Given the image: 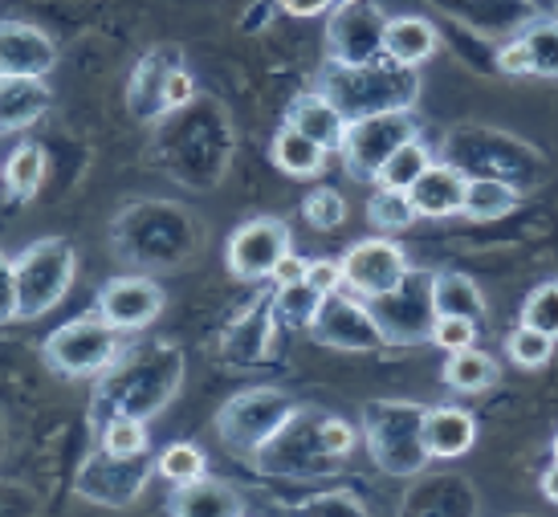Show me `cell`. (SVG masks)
<instances>
[{
	"label": "cell",
	"instance_id": "obj_1",
	"mask_svg": "<svg viewBox=\"0 0 558 517\" xmlns=\"http://www.w3.org/2000/svg\"><path fill=\"white\" fill-rule=\"evenodd\" d=\"M184 379V359L175 346H140V350H123L107 379L98 383L90 404L94 428H102L114 416H156L168 404L175 387Z\"/></svg>",
	"mask_w": 558,
	"mask_h": 517
},
{
	"label": "cell",
	"instance_id": "obj_2",
	"mask_svg": "<svg viewBox=\"0 0 558 517\" xmlns=\"http://www.w3.org/2000/svg\"><path fill=\"white\" fill-rule=\"evenodd\" d=\"M318 90L347 114V123H355L384 110H412L420 95V74L416 65H400L391 58L363 65L326 62L318 74Z\"/></svg>",
	"mask_w": 558,
	"mask_h": 517
},
{
	"label": "cell",
	"instance_id": "obj_3",
	"mask_svg": "<svg viewBox=\"0 0 558 517\" xmlns=\"http://www.w3.org/2000/svg\"><path fill=\"white\" fill-rule=\"evenodd\" d=\"M424 416L428 408L400 404V399L363 404V436H367L375 469H384L388 477H416L433 460L424 444Z\"/></svg>",
	"mask_w": 558,
	"mask_h": 517
},
{
	"label": "cell",
	"instance_id": "obj_4",
	"mask_svg": "<svg viewBox=\"0 0 558 517\" xmlns=\"http://www.w3.org/2000/svg\"><path fill=\"white\" fill-rule=\"evenodd\" d=\"M4 266L16 282V318L21 322H33V318L53 310L78 278L74 245L62 236L33 241L29 249H21V257H4Z\"/></svg>",
	"mask_w": 558,
	"mask_h": 517
},
{
	"label": "cell",
	"instance_id": "obj_5",
	"mask_svg": "<svg viewBox=\"0 0 558 517\" xmlns=\"http://www.w3.org/2000/svg\"><path fill=\"white\" fill-rule=\"evenodd\" d=\"M119 355H123V330L114 327V322H107L98 310L58 327L46 343H41L46 367L58 371L62 379L107 376Z\"/></svg>",
	"mask_w": 558,
	"mask_h": 517
},
{
	"label": "cell",
	"instance_id": "obj_6",
	"mask_svg": "<svg viewBox=\"0 0 558 517\" xmlns=\"http://www.w3.org/2000/svg\"><path fill=\"white\" fill-rule=\"evenodd\" d=\"M294 411L298 404L286 392H278V387H253V392L233 395L217 411V436L229 453L248 460V456H257L269 440L278 436Z\"/></svg>",
	"mask_w": 558,
	"mask_h": 517
},
{
	"label": "cell",
	"instance_id": "obj_7",
	"mask_svg": "<svg viewBox=\"0 0 558 517\" xmlns=\"http://www.w3.org/2000/svg\"><path fill=\"white\" fill-rule=\"evenodd\" d=\"M416 119L412 110H384V114H367V119H355L347 126V139H342V168L363 180V184H375L379 180V168L388 163L403 143L416 139Z\"/></svg>",
	"mask_w": 558,
	"mask_h": 517
},
{
	"label": "cell",
	"instance_id": "obj_8",
	"mask_svg": "<svg viewBox=\"0 0 558 517\" xmlns=\"http://www.w3.org/2000/svg\"><path fill=\"white\" fill-rule=\"evenodd\" d=\"M433 278H436L433 269H412L391 294L367 301L379 330H384V338H388V346L433 343V322H436Z\"/></svg>",
	"mask_w": 558,
	"mask_h": 517
},
{
	"label": "cell",
	"instance_id": "obj_9",
	"mask_svg": "<svg viewBox=\"0 0 558 517\" xmlns=\"http://www.w3.org/2000/svg\"><path fill=\"white\" fill-rule=\"evenodd\" d=\"M151 477H159V465L147 453L119 456V453H107V448L98 444V453H90L86 460H82L78 493L86 497V502L123 509V505H131L143 489H147Z\"/></svg>",
	"mask_w": 558,
	"mask_h": 517
},
{
	"label": "cell",
	"instance_id": "obj_10",
	"mask_svg": "<svg viewBox=\"0 0 558 517\" xmlns=\"http://www.w3.org/2000/svg\"><path fill=\"white\" fill-rule=\"evenodd\" d=\"M318 423H323V416L314 420V411L298 408L278 436L269 440L262 453L253 456V460H257V469H262V472H281V477H314V472H335L342 460L323 448V432H318Z\"/></svg>",
	"mask_w": 558,
	"mask_h": 517
},
{
	"label": "cell",
	"instance_id": "obj_11",
	"mask_svg": "<svg viewBox=\"0 0 558 517\" xmlns=\"http://www.w3.org/2000/svg\"><path fill=\"white\" fill-rule=\"evenodd\" d=\"M391 16L375 0H347L326 25V62L363 65L384 58V33Z\"/></svg>",
	"mask_w": 558,
	"mask_h": 517
},
{
	"label": "cell",
	"instance_id": "obj_12",
	"mask_svg": "<svg viewBox=\"0 0 558 517\" xmlns=\"http://www.w3.org/2000/svg\"><path fill=\"white\" fill-rule=\"evenodd\" d=\"M290 253V224L278 217H257L245 220L229 245H225V261L236 282H265L274 278L278 261Z\"/></svg>",
	"mask_w": 558,
	"mask_h": 517
},
{
	"label": "cell",
	"instance_id": "obj_13",
	"mask_svg": "<svg viewBox=\"0 0 558 517\" xmlns=\"http://www.w3.org/2000/svg\"><path fill=\"white\" fill-rule=\"evenodd\" d=\"M311 334L314 343L335 346V350H384L388 346L372 306L359 298V294L347 298L342 290L323 298V306H318V313H314L311 322Z\"/></svg>",
	"mask_w": 558,
	"mask_h": 517
},
{
	"label": "cell",
	"instance_id": "obj_14",
	"mask_svg": "<svg viewBox=\"0 0 558 517\" xmlns=\"http://www.w3.org/2000/svg\"><path fill=\"white\" fill-rule=\"evenodd\" d=\"M342 269H347V290L359 294L363 301L391 294V290L412 273L403 249L396 241H388L384 233L367 236V241H355V245L347 249V257H342Z\"/></svg>",
	"mask_w": 558,
	"mask_h": 517
},
{
	"label": "cell",
	"instance_id": "obj_15",
	"mask_svg": "<svg viewBox=\"0 0 558 517\" xmlns=\"http://www.w3.org/2000/svg\"><path fill=\"white\" fill-rule=\"evenodd\" d=\"M163 290H159L151 278H140V273H131V278H110L102 290H98V313L114 322V327L123 330V334H140L156 322L159 313H163Z\"/></svg>",
	"mask_w": 558,
	"mask_h": 517
},
{
	"label": "cell",
	"instance_id": "obj_16",
	"mask_svg": "<svg viewBox=\"0 0 558 517\" xmlns=\"http://www.w3.org/2000/svg\"><path fill=\"white\" fill-rule=\"evenodd\" d=\"M58 65V46L41 25L4 21L0 25V78H49Z\"/></svg>",
	"mask_w": 558,
	"mask_h": 517
},
{
	"label": "cell",
	"instance_id": "obj_17",
	"mask_svg": "<svg viewBox=\"0 0 558 517\" xmlns=\"http://www.w3.org/2000/svg\"><path fill=\"white\" fill-rule=\"evenodd\" d=\"M274 334H278V322H274L269 294H257V301L236 318L233 327L225 330L220 355L229 362H262L274 350Z\"/></svg>",
	"mask_w": 558,
	"mask_h": 517
},
{
	"label": "cell",
	"instance_id": "obj_18",
	"mask_svg": "<svg viewBox=\"0 0 558 517\" xmlns=\"http://www.w3.org/2000/svg\"><path fill=\"white\" fill-rule=\"evenodd\" d=\"M286 126H294L302 135H311L314 143H323L330 156H339L342 151V139H347V114H342L330 98L314 86L311 95H298L286 110Z\"/></svg>",
	"mask_w": 558,
	"mask_h": 517
},
{
	"label": "cell",
	"instance_id": "obj_19",
	"mask_svg": "<svg viewBox=\"0 0 558 517\" xmlns=\"http://www.w3.org/2000/svg\"><path fill=\"white\" fill-rule=\"evenodd\" d=\"M465 188L469 175L461 163H433L428 172L412 184V205H416L420 217H457L465 208Z\"/></svg>",
	"mask_w": 558,
	"mask_h": 517
},
{
	"label": "cell",
	"instance_id": "obj_20",
	"mask_svg": "<svg viewBox=\"0 0 558 517\" xmlns=\"http://www.w3.org/2000/svg\"><path fill=\"white\" fill-rule=\"evenodd\" d=\"M424 444H428L433 460L469 456L473 444H477V420H473V411L452 408V404L428 408V416H424Z\"/></svg>",
	"mask_w": 558,
	"mask_h": 517
},
{
	"label": "cell",
	"instance_id": "obj_21",
	"mask_svg": "<svg viewBox=\"0 0 558 517\" xmlns=\"http://www.w3.org/2000/svg\"><path fill=\"white\" fill-rule=\"evenodd\" d=\"M53 102L46 78H0V126L4 135L29 131Z\"/></svg>",
	"mask_w": 558,
	"mask_h": 517
},
{
	"label": "cell",
	"instance_id": "obj_22",
	"mask_svg": "<svg viewBox=\"0 0 558 517\" xmlns=\"http://www.w3.org/2000/svg\"><path fill=\"white\" fill-rule=\"evenodd\" d=\"M440 49V33L433 21L424 16H391L388 33H384V58L400 65H420L428 62Z\"/></svg>",
	"mask_w": 558,
	"mask_h": 517
},
{
	"label": "cell",
	"instance_id": "obj_23",
	"mask_svg": "<svg viewBox=\"0 0 558 517\" xmlns=\"http://www.w3.org/2000/svg\"><path fill=\"white\" fill-rule=\"evenodd\" d=\"M269 156H274V168L286 175H294V180H314V175L326 172V151L323 143H314L311 135H302L294 126H281L278 135H274V147H269Z\"/></svg>",
	"mask_w": 558,
	"mask_h": 517
},
{
	"label": "cell",
	"instance_id": "obj_24",
	"mask_svg": "<svg viewBox=\"0 0 558 517\" xmlns=\"http://www.w3.org/2000/svg\"><path fill=\"white\" fill-rule=\"evenodd\" d=\"M168 509L184 517H217V514H245V502L229 485H217V481L201 477V481L175 485Z\"/></svg>",
	"mask_w": 558,
	"mask_h": 517
},
{
	"label": "cell",
	"instance_id": "obj_25",
	"mask_svg": "<svg viewBox=\"0 0 558 517\" xmlns=\"http://www.w3.org/2000/svg\"><path fill=\"white\" fill-rule=\"evenodd\" d=\"M522 205V192L513 188L510 180H501V175H469V188H465V212L469 220H501L510 217L513 208Z\"/></svg>",
	"mask_w": 558,
	"mask_h": 517
},
{
	"label": "cell",
	"instance_id": "obj_26",
	"mask_svg": "<svg viewBox=\"0 0 558 517\" xmlns=\"http://www.w3.org/2000/svg\"><path fill=\"white\" fill-rule=\"evenodd\" d=\"M440 379H445V387H452V392L477 395V392H489L497 379H501V371H497V359H489L485 350L465 346V350H452Z\"/></svg>",
	"mask_w": 558,
	"mask_h": 517
},
{
	"label": "cell",
	"instance_id": "obj_27",
	"mask_svg": "<svg viewBox=\"0 0 558 517\" xmlns=\"http://www.w3.org/2000/svg\"><path fill=\"white\" fill-rule=\"evenodd\" d=\"M41 180H46V147L41 143L13 147L9 159H4V192H9V200H21V205L33 200Z\"/></svg>",
	"mask_w": 558,
	"mask_h": 517
},
{
	"label": "cell",
	"instance_id": "obj_28",
	"mask_svg": "<svg viewBox=\"0 0 558 517\" xmlns=\"http://www.w3.org/2000/svg\"><path fill=\"white\" fill-rule=\"evenodd\" d=\"M323 298L326 294H318L311 282L274 285V290H269V306H274V322H278V330H311Z\"/></svg>",
	"mask_w": 558,
	"mask_h": 517
},
{
	"label": "cell",
	"instance_id": "obj_29",
	"mask_svg": "<svg viewBox=\"0 0 558 517\" xmlns=\"http://www.w3.org/2000/svg\"><path fill=\"white\" fill-rule=\"evenodd\" d=\"M433 301H436V313H461V318L485 322V298H481L477 282L465 278V273H436Z\"/></svg>",
	"mask_w": 558,
	"mask_h": 517
},
{
	"label": "cell",
	"instance_id": "obj_30",
	"mask_svg": "<svg viewBox=\"0 0 558 517\" xmlns=\"http://www.w3.org/2000/svg\"><path fill=\"white\" fill-rule=\"evenodd\" d=\"M416 217L420 212H416V205H412V192L375 184V196L367 200V220H372L375 233H384V236L408 233V229L416 224Z\"/></svg>",
	"mask_w": 558,
	"mask_h": 517
},
{
	"label": "cell",
	"instance_id": "obj_31",
	"mask_svg": "<svg viewBox=\"0 0 558 517\" xmlns=\"http://www.w3.org/2000/svg\"><path fill=\"white\" fill-rule=\"evenodd\" d=\"M433 168V156H428V147L420 139L403 143L400 151L379 168V180L375 184H384V188H400V192H412V184H416L420 175Z\"/></svg>",
	"mask_w": 558,
	"mask_h": 517
},
{
	"label": "cell",
	"instance_id": "obj_32",
	"mask_svg": "<svg viewBox=\"0 0 558 517\" xmlns=\"http://www.w3.org/2000/svg\"><path fill=\"white\" fill-rule=\"evenodd\" d=\"M522 41L530 49V62H534V74L538 78H558V21L555 16H543L522 29Z\"/></svg>",
	"mask_w": 558,
	"mask_h": 517
},
{
	"label": "cell",
	"instance_id": "obj_33",
	"mask_svg": "<svg viewBox=\"0 0 558 517\" xmlns=\"http://www.w3.org/2000/svg\"><path fill=\"white\" fill-rule=\"evenodd\" d=\"M555 343H558V338L543 334L538 327L518 322V327L510 330V338H506V350H510V359L518 362V367L534 371V367H546V362L555 359Z\"/></svg>",
	"mask_w": 558,
	"mask_h": 517
},
{
	"label": "cell",
	"instance_id": "obj_34",
	"mask_svg": "<svg viewBox=\"0 0 558 517\" xmlns=\"http://www.w3.org/2000/svg\"><path fill=\"white\" fill-rule=\"evenodd\" d=\"M159 465V477L163 481H171V485H187V481H201L204 477V453L196 448V444H184V440H175V444H168L163 453L156 456Z\"/></svg>",
	"mask_w": 558,
	"mask_h": 517
},
{
	"label": "cell",
	"instance_id": "obj_35",
	"mask_svg": "<svg viewBox=\"0 0 558 517\" xmlns=\"http://www.w3.org/2000/svg\"><path fill=\"white\" fill-rule=\"evenodd\" d=\"M98 444L107 453H119V456L147 453V423L140 416H114V420H107L98 428Z\"/></svg>",
	"mask_w": 558,
	"mask_h": 517
},
{
	"label": "cell",
	"instance_id": "obj_36",
	"mask_svg": "<svg viewBox=\"0 0 558 517\" xmlns=\"http://www.w3.org/2000/svg\"><path fill=\"white\" fill-rule=\"evenodd\" d=\"M302 217H306V224L318 229V233H335V229L347 224V200H342L335 188H314L311 196L302 200Z\"/></svg>",
	"mask_w": 558,
	"mask_h": 517
},
{
	"label": "cell",
	"instance_id": "obj_37",
	"mask_svg": "<svg viewBox=\"0 0 558 517\" xmlns=\"http://www.w3.org/2000/svg\"><path fill=\"white\" fill-rule=\"evenodd\" d=\"M522 322L558 338V282H543L538 290H530L522 301Z\"/></svg>",
	"mask_w": 558,
	"mask_h": 517
},
{
	"label": "cell",
	"instance_id": "obj_38",
	"mask_svg": "<svg viewBox=\"0 0 558 517\" xmlns=\"http://www.w3.org/2000/svg\"><path fill=\"white\" fill-rule=\"evenodd\" d=\"M477 327H481V322H473V318H461V313H436L433 343L440 346L445 355H452V350H465V346L477 343Z\"/></svg>",
	"mask_w": 558,
	"mask_h": 517
},
{
	"label": "cell",
	"instance_id": "obj_39",
	"mask_svg": "<svg viewBox=\"0 0 558 517\" xmlns=\"http://www.w3.org/2000/svg\"><path fill=\"white\" fill-rule=\"evenodd\" d=\"M298 514H351V517H363L367 514V505L359 502L355 493H347V489H335V493H318V497H306V502L298 505Z\"/></svg>",
	"mask_w": 558,
	"mask_h": 517
},
{
	"label": "cell",
	"instance_id": "obj_40",
	"mask_svg": "<svg viewBox=\"0 0 558 517\" xmlns=\"http://www.w3.org/2000/svg\"><path fill=\"white\" fill-rule=\"evenodd\" d=\"M318 432H323V448L330 456H339V460H347L351 456V448H355V428L342 420V416H323V423H318Z\"/></svg>",
	"mask_w": 558,
	"mask_h": 517
},
{
	"label": "cell",
	"instance_id": "obj_41",
	"mask_svg": "<svg viewBox=\"0 0 558 517\" xmlns=\"http://www.w3.org/2000/svg\"><path fill=\"white\" fill-rule=\"evenodd\" d=\"M306 282H311L318 294H339V290H347V269H342V261H335V257H318V261H311Z\"/></svg>",
	"mask_w": 558,
	"mask_h": 517
},
{
	"label": "cell",
	"instance_id": "obj_42",
	"mask_svg": "<svg viewBox=\"0 0 558 517\" xmlns=\"http://www.w3.org/2000/svg\"><path fill=\"white\" fill-rule=\"evenodd\" d=\"M196 98V82L187 74L184 65H171L168 82H163V110H180Z\"/></svg>",
	"mask_w": 558,
	"mask_h": 517
},
{
	"label": "cell",
	"instance_id": "obj_43",
	"mask_svg": "<svg viewBox=\"0 0 558 517\" xmlns=\"http://www.w3.org/2000/svg\"><path fill=\"white\" fill-rule=\"evenodd\" d=\"M497 70H501V74H510V78H526V74H534V62H530V49H526L522 37L497 49Z\"/></svg>",
	"mask_w": 558,
	"mask_h": 517
},
{
	"label": "cell",
	"instance_id": "obj_44",
	"mask_svg": "<svg viewBox=\"0 0 558 517\" xmlns=\"http://www.w3.org/2000/svg\"><path fill=\"white\" fill-rule=\"evenodd\" d=\"M306 273H311V261H306V257H298V253L290 249L278 261V269H274V278H269V282H274V285H294V282H306Z\"/></svg>",
	"mask_w": 558,
	"mask_h": 517
},
{
	"label": "cell",
	"instance_id": "obj_45",
	"mask_svg": "<svg viewBox=\"0 0 558 517\" xmlns=\"http://www.w3.org/2000/svg\"><path fill=\"white\" fill-rule=\"evenodd\" d=\"M0 322H16V282L13 273H9V266L0 261Z\"/></svg>",
	"mask_w": 558,
	"mask_h": 517
},
{
	"label": "cell",
	"instance_id": "obj_46",
	"mask_svg": "<svg viewBox=\"0 0 558 517\" xmlns=\"http://www.w3.org/2000/svg\"><path fill=\"white\" fill-rule=\"evenodd\" d=\"M281 4V13H290V16H323L330 13L339 0H278Z\"/></svg>",
	"mask_w": 558,
	"mask_h": 517
},
{
	"label": "cell",
	"instance_id": "obj_47",
	"mask_svg": "<svg viewBox=\"0 0 558 517\" xmlns=\"http://www.w3.org/2000/svg\"><path fill=\"white\" fill-rule=\"evenodd\" d=\"M543 497H550L558 505V460L543 472Z\"/></svg>",
	"mask_w": 558,
	"mask_h": 517
},
{
	"label": "cell",
	"instance_id": "obj_48",
	"mask_svg": "<svg viewBox=\"0 0 558 517\" xmlns=\"http://www.w3.org/2000/svg\"><path fill=\"white\" fill-rule=\"evenodd\" d=\"M530 9H546V13H555L558 0H530Z\"/></svg>",
	"mask_w": 558,
	"mask_h": 517
},
{
	"label": "cell",
	"instance_id": "obj_49",
	"mask_svg": "<svg viewBox=\"0 0 558 517\" xmlns=\"http://www.w3.org/2000/svg\"><path fill=\"white\" fill-rule=\"evenodd\" d=\"M550 453H555V460H558V436H555V444H550Z\"/></svg>",
	"mask_w": 558,
	"mask_h": 517
},
{
	"label": "cell",
	"instance_id": "obj_50",
	"mask_svg": "<svg viewBox=\"0 0 558 517\" xmlns=\"http://www.w3.org/2000/svg\"><path fill=\"white\" fill-rule=\"evenodd\" d=\"M339 4H347V0H339Z\"/></svg>",
	"mask_w": 558,
	"mask_h": 517
}]
</instances>
